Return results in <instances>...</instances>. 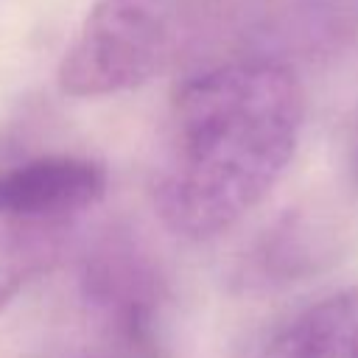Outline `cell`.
<instances>
[{
    "instance_id": "cell-4",
    "label": "cell",
    "mask_w": 358,
    "mask_h": 358,
    "mask_svg": "<svg viewBox=\"0 0 358 358\" xmlns=\"http://www.w3.org/2000/svg\"><path fill=\"white\" fill-rule=\"evenodd\" d=\"M255 358H358V285L291 313Z\"/></svg>"
},
{
    "instance_id": "cell-1",
    "label": "cell",
    "mask_w": 358,
    "mask_h": 358,
    "mask_svg": "<svg viewBox=\"0 0 358 358\" xmlns=\"http://www.w3.org/2000/svg\"><path fill=\"white\" fill-rule=\"evenodd\" d=\"M302 117V90L285 64L249 59L187 78L154 179L165 227L207 241L238 224L288 168Z\"/></svg>"
},
{
    "instance_id": "cell-6",
    "label": "cell",
    "mask_w": 358,
    "mask_h": 358,
    "mask_svg": "<svg viewBox=\"0 0 358 358\" xmlns=\"http://www.w3.org/2000/svg\"><path fill=\"white\" fill-rule=\"evenodd\" d=\"M0 229V313L42 271H48L64 243L70 221L3 218Z\"/></svg>"
},
{
    "instance_id": "cell-5",
    "label": "cell",
    "mask_w": 358,
    "mask_h": 358,
    "mask_svg": "<svg viewBox=\"0 0 358 358\" xmlns=\"http://www.w3.org/2000/svg\"><path fill=\"white\" fill-rule=\"evenodd\" d=\"M87 294L140 347L151 344L157 285L148 266L129 252H103L87 266Z\"/></svg>"
},
{
    "instance_id": "cell-2",
    "label": "cell",
    "mask_w": 358,
    "mask_h": 358,
    "mask_svg": "<svg viewBox=\"0 0 358 358\" xmlns=\"http://www.w3.org/2000/svg\"><path fill=\"white\" fill-rule=\"evenodd\" d=\"M227 0H98L59 64L73 98L148 84L190 56L224 20Z\"/></svg>"
},
{
    "instance_id": "cell-3",
    "label": "cell",
    "mask_w": 358,
    "mask_h": 358,
    "mask_svg": "<svg viewBox=\"0 0 358 358\" xmlns=\"http://www.w3.org/2000/svg\"><path fill=\"white\" fill-rule=\"evenodd\" d=\"M106 193V173L84 157H39L0 173V218L73 221Z\"/></svg>"
},
{
    "instance_id": "cell-7",
    "label": "cell",
    "mask_w": 358,
    "mask_h": 358,
    "mask_svg": "<svg viewBox=\"0 0 358 358\" xmlns=\"http://www.w3.org/2000/svg\"><path fill=\"white\" fill-rule=\"evenodd\" d=\"M352 173L358 176V129H355V137H352Z\"/></svg>"
}]
</instances>
